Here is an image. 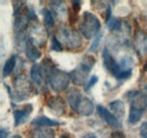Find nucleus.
I'll return each mask as SVG.
<instances>
[{"label":"nucleus","instance_id":"37","mask_svg":"<svg viewBox=\"0 0 147 138\" xmlns=\"http://www.w3.org/2000/svg\"><path fill=\"white\" fill-rule=\"evenodd\" d=\"M88 138H96V137H94V136H91V137H88Z\"/></svg>","mask_w":147,"mask_h":138},{"label":"nucleus","instance_id":"26","mask_svg":"<svg viewBox=\"0 0 147 138\" xmlns=\"http://www.w3.org/2000/svg\"><path fill=\"white\" fill-rule=\"evenodd\" d=\"M101 39H102V32H100L98 34L96 35L95 37H94V41H93L92 45H91V48H90V51L91 52H95L97 50V48H98V44H100V41H101Z\"/></svg>","mask_w":147,"mask_h":138},{"label":"nucleus","instance_id":"11","mask_svg":"<svg viewBox=\"0 0 147 138\" xmlns=\"http://www.w3.org/2000/svg\"><path fill=\"white\" fill-rule=\"evenodd\" d=\"M32 111H33V105L32 104H25L22 109H16L14 111V124L16 127H18L22 123H24L28 119Z\"/></svg>","mask_w":147,"mask_h":138},{"label":"nucleus","instance_id":"16","mask_svg":"<svg viewBox=\"0 0 147 138\" xmlns=\"http://www.w3.org/2000/svg\"><path fill=\"white\" fill-rule=\"evenodd\" d=\"M135 45L140 53L147 52V34L144 31H139L135 34Z\"/></svg>","mask_w":147,"mask_h":138},{"label":"nucleus","instance_id":"14","mask_svg":"<svg viewBox=\"0 0 147 138\" xmlns=\"http://www.w3.org/2000/svg\"><path fill=\"white\" fill-rule=\"evenodd\" d=\"M76 111H77L80 116L88 117V116H91L93 112H94V104H93V102L88 97L83 96V99L80 100V102L78 104Z\"/></svg>","mask_w":147,"mask_h":138},{"label":"nucleus","instance_id":"13","mask_svg":"<svg viewBox=\"0 0 147 138\" xmlns=\"http://www.w3.org/2000/svg\"><path fill=\"white\" fill-rule=\"evenodd\" d=\"M25 54H26L27 59L31 60V61H36L37 59H40L41 55H42V53L38 50L37 45L34 43V41L31 37H28L27 43L25 45Z\"/></svg>","mask_w":147,"mask_h":138},{"label":"nucleus","instance_id":"5","mask_svg":"<svg viewBox=\"0 0 147 138\" xmlns=\"http://www.w3.org/2000/svg\"><path fill=\"white\" fill-rule=\"evenodd\" d=\"M35 88L33 86V83H31L30 79L26 78L25 75H19L14 79V93L13 99L16 101H24L32 95H34Z\"/></svg>","mask_w":147,"mask_h":138},{"label":"nucleus","instance_id":"19","mask_svg":"<svg viewBox=\"0 0 147 138\" xmlns=\"http://www.w3.org/2000/svg\"><path fill=\"white\" fill-rule=\"evenodd\" d=\"M110 108L117 118L123 117V114H125V104L122 101H120V100L112 101V102H110Z\"/></svg>","mask_w":147,"mask_h":138},{"label":"nucleus","instance_id":"32","mask_svg":"<svg viewBox=\"0 0 147 138\" xmlns=\"http://www.w3.org/2000/svg\"><path fill=\"white\" fill-rule=\"evenodd\" d=\"M111 14H112V12H111V7H110V5H108V6H107V10H105V13H104V19H105V22H108V20L112 17Z\"/></svg>","mask_w":147,"mask_h":138},{"label":"nucleus","instance_id":"31","mask_svg":"<svg viewBox=\"0 0 147 138\" xmlns=\"http://www.w3.org/2000/svg\"><path fill=\"white\" fill-rule=\"evenodd\" d=\"M71 3H73V10L75 13L78 14V12L80 10V7H82V1H76V0H74Z\"/></svg>","mask_w":147,"mask_h":138},{"label":"nucleus","instance_id":"28","mask_svg":"<svg viewBox=\"0 0 147 138\" xmlns=\"http://www.w3.org/2000/svg\"><path fill=\"white\" fill-rule=\"evenodd\" d=\"M27 16H28V18L32 20V19H34L35 22H37V16L36 14H35V10H34V8L32 7V6H28L27 7Z\"/></svg>","mask_w":147,"mask_h":138},{"label":"nucleus","instance_id":"21","mask_svg":"<svg viewBox=\"0 0 147 138\" xmlns=\"http://www.w3.org/2000/svg\"><path fill=\"white\" fill-rule=\"evenodd\" d=\"M107 26L108 28L112 31V32H120L122 28V22L120 19H118L117 17H112L107 22Z\"/></svg>","mask_w":147,"mask_h":138},{"label":"nucleus","instance_id":"3","mask_svg":"<svg viewBox=\"0 0 147 138\" xmlns=\"http://www.w3.org/2000/svg\"><path fill=\"white\" fill-rule=\"evenodd\" d=\"M101 32V22L96 15L91 12H85L79 24V33L85 39L91 40Z\"/></svg>","mask_w":147,"mask_h":138},{"label":"nucleus","instance_id":"22","mask_svg":"<svg viewBox=\"0 0 147 138\" xmlns=\"http://www.w3.org/2000/svg\"><path fill=\"white\" fill-rule=\"evenodd\" d=\"M42 14H43V23L47 27H52L55 25V17H53V14L50 9H47L44 8L42 10Z\"/></svg>","mask_w":147,"mask_h":138},{"label":"nucleus","instance_id":"23","mask_svg":"<svg viewBox=\"0 0 147 138\" xmlns=\"http://www.w3.org/2000/svg\"><path fill=\"white\" fill-rule=\"evenodd\" d=\"M120 69L122 71H132V66H134V59L131 57H123L120 62H119Z\"/></svg>","mask_w":147,"mask_h":138},{"label":"nucleus","instance_id":"7","mask_svg":"<svg viewBox=\"0 0 147 138\" xmlns=\"http://www.w3.org/2000/svg\"><path fill=\"white\" fill-rule=\"evenodd\" d=\"M127 99L130 104V109L138 110L142 112L147 111V94L143 91H132L128 93Z\"/></svg>","mask_w":147,"mask_h":138},{"label":"nucleus","instance_id":"10","mask_svg":"<svg viewBox=\"0 0 147 138\" xmlns=\"http://www.w3.org/2000/svg\"><path fill=\"white\" fill-rule=\"evenodd\" d=\"M49 109L57 116H63L66 113V103L60 96H50L47 101Z\"/></svg>","mask_w":147,"mask_h":138},{"label":"nucleus","instance_id":"38","mask_svg":"<svg viewBox=\"0 0 147 138\" xmlns=\"http://www.w3.org/2000/svg\"><path fill=\"white\" fill-rule=\"evenodd\" d=\"M145 89H146V91H147V85H146V86H145Z\"/></svg>","mask_w":147,"mask_h":138},{"label":"nucleus","instance_id":"30","mask_svg":"<svg viewBox=\"0 0 147 138\" xmlns=\"http://www.w3.org/2000/svg\"><path fill=\"white\" fill-rule=\"evenodd\" d=\"M68 19H69V22L71 24L76 23V20H77V13H75L73 9H69L68 10Z\"/></svg>","mask_w":147,"mask_h":138},{"label":"nucleus","instance_id":"15","mask_svg":"<svg viewBox=\"0 0 147 138\" xmlns=\"http://www.w3.org/2000/svg\"><path fill=\"white\" fill-rule=\"evenodd\" d=\"M83 99V95L82 93L77 89V88H70L68 92H67V100H68V103L70 105V108L73 110H77V106L80 102V100Z\"/></svg>","mask_w":147,"mask_h":138},{"label":"nucleus","instance_id":"33","mask_svg":"<svg viewBox=\"0 0 147 138\" xmlns=\"http://www.w3.org/2000/svg\"><path fill=\"white\" fill-rule=\"evenodd\" d=\"M111 138H126V136H125L122 133H114V134L111 136Z\"/></svg>","mask_w":147,"mask_h":138},{"label":"nucleus","instance_id":"8","mask_svg":"<svg viewBox=\"0 0 147 138\" xmlns=\"http://www.w3.org/2000/svg\"><path fill=\"white\" fill-rule=\"evenodd\" d=\"M96 112L97 114L100 116V118L103 121H105L110 127L114 128V129H118V128H121V122L119 121V119L110 112L105 106L103 105H97L96 106Z\"/></svg>","mask_w":147,"mask_h":138},{"label":"nucleus","instance_id":"27","mask_svg":"<svg viewBox=\"0 0 147 138\" xmlns=\"http://www.w3.org/2000/svg\"><path fill=\"white\" fill-rule=\"evenodd\" d=\"M97 82H98V77H97V76H92V77L90 78V80H88V82L86 83L85 89H86V91L91 89V88H92V87L94 86V85H95V84H96Z\"/></svg>","mask_w":147,"mask_h":138},{"label":"nucleus","instance_id":"2","mask_svg":"<svg viewBox=\"0 0 147 138\" xmlns=\"http://www.w3.org/2000/svg\"><path fill=\"white\" fill-rule=\"evenodd\" d=\"M57 39L60 41L62 47H66L67 49L76 51L83 45V37L79 32L68 26H62L59 28L57 33Z\"/></svg>","mask_w":147,"mask_h":138},{"label":"nucleus","instance_id":"25","mask_svg":"<svg viewBox=\"0 0 147 138\" xmlns=\"http://www.w3.org/2000/svg\"><path fill=\"white\" fill-rule=\"evenodd\" d=\"M51 50H52V51H55V52H60L63 50L62 44L60 43V41L57 39L55 35H53V36L51 37Z\"/></svg>","mask_w":147,"mask_h":138},{"label":"nucleus","instance_id":"9","mask_svg":"<svg viewBox=\"0 0 147 138\" xmlns=\"http://www.w3.org/2000/svg\"><path fill=\"white\" fill-rule=\"evenodd\" d=\"M30 76H31V82L37 87L45 86V80H47V75L45 71L42 67V65H33L31 71H30Z\"/></svg>","mask_w":147,"mask_h":138},{"label":"nucleus","instance_id":"35","mask_svg":"<svg viewBox=\"0 0 147 138\" xmlns=\"http://www.w3.org/2000/svg\"><path fill=\"white\" fill-rule=\"evenodd\" d=\"M60 138H70V137H69L68 135H61V136H60Z\"/></svg>","mask_w":147,"mask_h":138},{"label":"nucleus","instance_id":"17","mask_svg":"<svg viewBox=\"0 0 147 138\" xmlns=\"http://www.w3.org/2000/svg\"><path fill=\"white\" fill-rule=\"evenodd\" d=\"M55 133L51 128H45V127H38L36 129L32 130L31 138H55Z\"/></svg>","mask_w":147,"mask_h":138},{"label":"nucleus","instance_id":"29","mask_svg":"<svg viewBox=\"0 0 147 138\" xmlns=\"http://www.w3.org/2000/svg\"><path fill=\"white\" fill-rule=\"evenodd\" d=\"M139 135L142 138H147V121L143 122L139 127Z\"/></svg>","mask_w":147,"mask_h":138},{"label":"nucleus","instance_id":"1","mask_svg":"<svg viewBox=\"0 0 147 138\" xmlns=\"http://www.w3.org/2000/svg\"><path fill=\"white\" fill-rule=\"evenodd\" d=\"M42 67L45 71L47 80L49 85L55 92L61 93L68 88L71 79H70V75L67 71L57 68L55 65L52 64V61L49 60V58H45V60L42 64Z\"/></svg>","mask_w":147,"mask_h":138},{"label":"nucleus","instance_id":"20","mask_svg":"<svg viewBox=\"0 0 147 138\" xmlns=\"http://www.w3.org/2000/svg\"><path fill=\"white\" fill-rule=\"evenodd\" d=\"M16 67V57L15 55H11L3 65V68H2V77H8Z\"/></svg>","mask_w":147,"mask_h":138},{"label":"nucleus","instance_id":"24","mask_svg":"<svg viewBox=\"0 0 147 138\" xmlns=\"http://www.w3.org/2000/svg\"><path fill=\"white\" fill-rule=\"evenodd\" d=\"M143 116H144V112L138 111V110L130 109V111H129V116H128L129 123H130V124H136L137 122H139V120L142 119Z\"/></svg>","mask_w":147,"mask_h":138},{"label":"nucleus","instance_id":"4","mask_svg":"<svg viewBox=\"0 0 147 138\" xmlns=\"http://www.w3.org/2000/svg\"><path fill=\"white\" fill-rule=\"evenodd\" d=\"M95 65V58L92 55H85L80 64L69 72L70 79L76 86H82L85 84L88 74Z\"/></svg>","mask_w":147,"mask_h":138},{"label":"nucleus","instance_id":"6","mask_svg":"<svg viewBox=\"0 0 147 138\" xmlns=\"http://www.w3.org/2000/svg\"><path fill=\"white\" fill-rule=\"evenodd\" d=\"M102 57H103V64L105 69L110 72L111 75L118 79V80H126L131 76L132 71H122L120 69L119 62H117L114 60V58L112 57V54L110 53L108 48H104V50L102 52Z\"/></svg>","mask_w":147,"mask_h":138},{"label":"nucleus","instance_id":"36","mask_svg":"<svg viewBox=\"0 0 147 138\" xmlns=\"http://www.w3.org/2000/svg\"><path fill=\"white\" fill-rule=\"evenodd\" d=\"M10 138H23L22 136H19V135H15V136H11Z\"/></svg>","mask_w":147,"mask_h":138},{"label":"nucleus","instance_id":"12","mask_svg":"<svg viewBox=\"0 0 147 138\" xmlns=\"http://www.w3.org/2000/svg\"><path fill=\"white\" fill-rule=\"evenodd\" d=\"M15 19H14V30L16 31L17 34H20L23 32L26 31V28L28 27V22L30 18L27 16V12L26 13H19V14H14Z\"/></svg>","mask_w":147,"mask_h":138},{"label":"nucleus","instance_id":"34","mask_svg":"<svg viewBox=\"0 0 147 138\" xmlns=\"http://www.w3.org/2000/svg\"><path fill=\"white\" fill-rule=\"evenodd\" d=\"M0 134H1L0 138H7V136H8V131H7V130H5V129H1Z\"/></svg>","mask_w":147,"mask_h":138},{"label":"nucleus","instance_id":"18","mask_svg":"<svg viewBox=\"0 0 147 138\" xmlns=\"http://www.w3.org/2000/svg\"><path fill=\"white\" fill-rule=\"evenodd\" d=\"M32 124L33 126H37V127H45V128H51V127H55V126H59L60 122L57 120H52L48 117H37L35 119H33L32 121Z\"/></svg>","mask_w":147,"mask_h":138}]
</instances>
